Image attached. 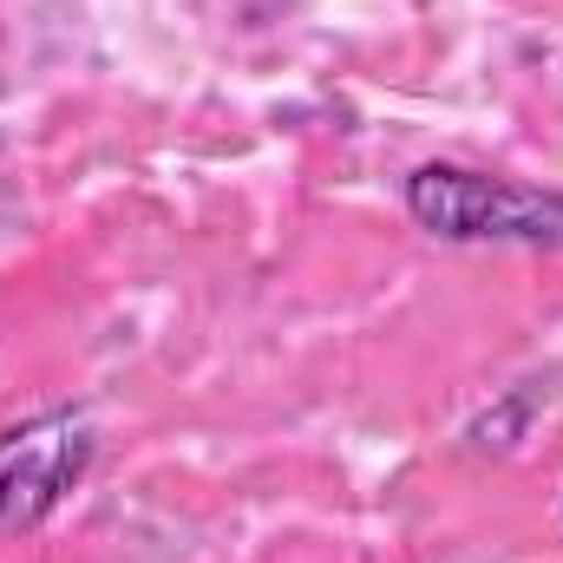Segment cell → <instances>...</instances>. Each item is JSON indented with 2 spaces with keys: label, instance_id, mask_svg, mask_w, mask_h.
Here are the masks:
<instances>
[{
  "label": "cell",
  "instance_id": "cell-1",
  "mask_svg": "<svg viewBox=\"0 0 563 563\" xmlns=\"http://www.w3.org/2000/svg\"><path fill=\"white\" fill-rule=\"evenodd\" d=\"M407 217L459 250H563V190H531L445 157L407 177Z\"/></svg>",
  "mask_w": 563,
  "mask_h": 563
},
{
  "label": "cell",
  "instance_id": "cell-2",
  "mask_svg": "<svg viewBox=\"0 0 563 563\" xmlns=\"http://www.w3.org/2000/svg\"><path fill=\"white\" fill-rule=\"evenodd\" d=\"M99 426L86 407H53L0 432V531H40L92 472Z\"/></svg>",
  "mask_w": 563,
  "mask_h": 563
}]
</instances>
